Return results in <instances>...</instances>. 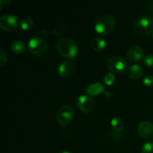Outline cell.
<instances>
[{
  "label": "cell",
  "mask_w": 153,
  "mask_h": 153,
  "mask_svg": "<svg viewBox=\"0 0 153 153\" xmlns=\"http://www.w3.org/2000/svg\"><path fill=\"white\" fill-rule=\"evenodd\" d=\"M56 49L63 57L67 58H73L77 55L78 46L73 39L64 37L58 40Z\"/></svg>",
  "instance_id": "cell-1"
},
{
  "label": "cell",
  "mask_w": 153,
  "mask_h": 153,
  "mask_svg": "<svg viewBox=\"0 0 153 153\" xmlns=\"http://www.w3.org/2000/svg\"><path fill=\"white\" fill-rule=\"evenodd\" d=\"M134 31L138 37H145L153 32V18L146 15L139 16L134 23Z\"/></svg>",
  "instance_id": "cell-2"
},
{
  "label": "cell",
  "mask_w": 153,
  "mask_h": 153,
  "mask_svg": "<svg viewBox=\"0 0 153 153\" xmlns=\"http://www.w3.org/2000/svg\"><path fill=\"white\" fill-rule=\"evenodd\" d=\"M116 21L112 16L104 15L96 20L95 30L97 32L101 34H108L114 29Z\"/></svg>",
  "instance_id": "cell-3"
},
{
  "label": "cell",
  "mask_w": 153,
  "mask_h": 153,
  "mask_svg": "<svg viewBox=\"0 0 153 153\" xmlns=\"http://www.w3.org/2000/svg\"><path fill=\"white\" fill-rule=\"evenodd\" d=\"M28 50L36 56H45L48 52L47 42L40 37H33L28 42Z\"/></svg>",
  "instance_id": "cell-4"
},
{
  "label": "cell",
  "mask_w": 153,
  "mask_h": 153,
  "mask_svg": "<svg viewBox=\"0 0 153 153\" xmlns=\"http://www.w3.org/2000/svg\"><path fill=\"white\" fill-rule=\"evenodd\" d=\"M74 116V110L70 105H64L60 108L56 114V119L61 126H67L70 123Z\"/></svg>",
  "instance_id": "cell-5"
},
{
  "label": "cell",
  "mask_w": 153,
  "mask_h": 153,
  "mask_svg": "<svg viewBox=\"0 0 153 153\" xmlns=\"http://www.w3.org/2000/svg\"><path fill=\"white\" fill-rule=\"evenodd\" d=\"M127 62L120 56H114L109 58L107 61L108 69L115 73H123L126 70Z\"/></svg>",
  "instance_id": "cell-6"
},
{
  "label": "cell",
  "mask_w": 153,
  "mask_h": 153,
  "mask_svg": "<svg viewBox=\"0 0 153 153\" xmlns=\"http://www.w3.org/2000/svg\"><path fill=\"white\" fill-rule=\"evenodd\" d=\"M18 27V19L12 14H4L0 17V28L4 31H14Z\"/></svg>",
  "instance_id": "cell-7"
},
{
  "label": "cell",
  "mask_w": 153,
  "mask_h": 153,
  "mask_svg": "<svg viewBox=\"0 0 153 153\" xmlns=\"http://www.w3.org/2000/svg\"><path fill=\"white\" fill-rule=\"evenodd\" d=\"M94 100L88 95H82L77 99V105L84 112H90L94 107Z\"/></svg>",
  "instance_id": "cell-8"
},
{
  "label": "cell",
  "mask_w": 153,
  "mask_h": 153,
  "mask_svg": "<svg viewBox=\"0 0 153 153\" xmlns=\"http://www.w3.org/2000/svg\"><path fill=\"white\" fill-rule=\"evenodd\" d=\"M138 133L143 138L152 137L153 136V124L148 120L142 121L138 126Z\"/></svg>",
  "instance_id": "cell-9"
},
{
  "label": "cell",
  "mask_w": 153,
  "mask_h": 153,
  "mask_svg": "<svg viewBox=\"0 0 153 153\" xmlns=\"http://www.w3.org/2000/svg\"><path fill=\"white\" fill-rule=\"evenodd\" d=\"M143 49L138 45H133L130 46L127 52V58L131 62L140 61L143 57Z\"/></svg>",
  "instance_id": "cell-10"
},
{
  "label": "cell",
  "mask_w": 153,
  "mask_h": 153,
  "mask_svg": "<svg viewBox=\"0 0 153 153\" xmlns=\"http://www.w3.org/2000/svg\"><path fill=\"white\" fill-rule=\"evenodd\" d=\"M75 70V66L71 61H64L59 64L58 68V74L63 78H67L71 76Z\"/></svg>",
  "instance_id": "cell-11"
},
{
  "label": "cell",
  "mask_w": 153,
  "mask_h": 153,
  "mask_svg": "<svg viewBox=\"0 0 153 153\" xmlns=\"http://www.w3.org/2000/svg\"><path fill=\"white\" fill-rule=\"evenodd\" d=\"M127 74L131 79H138L139 78L141 77L142 74H143V70L140 65L132 64L127 69Z\"/></svg>",
  "instance_id": "cell-12"
},
{
  "label": "cell",
  "mask_w": 153,
  "mask_h": 153,
  "mask_svg": "<svg viewBox=\"0 0 153 153\" xmlns=\"http://www.w3.org/2000/svg\"><path fill=\"white\" fill-rule=\"evenodd\" d=\"M87 92L91 96H96L105 92V88L100 82H96L90 85L87 88Z\"/></svg>",
  "instance_id": "cell-13"
},
{
  "label": "cell",
  "mask_w": 153,
  "mask_h": 153,
  "mask_svg": "<svg viewBox=\"0 0 153 153\" xmlns=\"http://www.w3.org/2000/svg\"><path fill=\"white\" fill-rule=\"evenodd\" d=\"M91 46H92V48L94 50L97 51V52H100V51H102L105 48L106 42L102 37H97L92 40Z\"/></svg>",
  "instance_id": "cell-14"
},
{
  "label": "cell",
  "mask_w": 153,
  "mask_h": 153,
  "mask_svg": "<svg viewBox=\"0 0 153 153\" xmlns=\"http://www.w3.org/2000/svg\"><path fill=\"white\" fill-rule=\"evenodd\" d=\"M10 49L12 52L16 54H21L23 52L25 49V45L22 40H14L10 44Z\"/></svg>",
  "instance_id": "cell-15"
},
{
  "label": "cell",
  "mask_w": 153,
  "mask_h": 153,
  "mask_svg": "<svg viewBox=\"0 0 153 153\" xmlns=\"http://www.w3.org/2000/svg\"><path fill=\"white\" fill-rule=\"evenodd\" d=\"M111 126L114 130H115L116 131H118V132L122 131L124 127L123 122L121 120V118L117 117H114L111 120Z\"/></svg>",
  "instance_id": "cell-16"
},
{
  "label": "cell",
  "mask_w": 153,
  "mask_h": 153,
  "mask_svg": "<svg viewBox=\"0 0 153 153\" xmlns=\"http://www.w3.org/2000/svg\"><path fill=\"white\" fill-rule=\"evenodd\" d=\"M21 28L25 31L31 30L34 26V22L30 17H24L20 22Z\"/></svg>",
  "instance_id": "cell-17"
},
{
  "label": "cell",
  "mask_w": 153,
  "mask_h": 153,
  "mask_svg": "<svg viewBox=\"0 0 153 153\" xmlns=\"http://www.w3.org/2000/svg\"><path fill=\"white\" fill-rule=\"evenodd\" d=\"M141 153H153V141H149L143 145Z\"/></svg>",
  "instance_id": "cell-18"
},
{
  "label": "cell",
  "mask_w": 153,
  "mask_h": 153,
  "mask_svg": "<svg viewBox=\"0 0 153 153\" xmlns=\"http://www.w3.org/2000/svg\"><path fill=\"white\" fill-rule=\"evenodd\" d=\"M104 82L107 85H111L114 82V75L112 73H106L104 77Z\"/></svg>",
  "instance_id": "cell-19"
},
{
  "label": "cell",
  "mask_w": 153,
  "mask_h": 153,
  "mask_svg": "<svg viewBox=\"0 0 153 153\" xmlns=\"http://www.w3.org/2000/svg\"><path fill=\"white\" fill-rule=\"evenodd\" d=\"M65 29H66V26L64 25V24H59L58 26H56L55 28H54L53 33L55 36L58 37V36L61 35V34L64 33V31H65Z\"/></svg>",
  "instance_id": "cell-20"
},
{
  "label": "cell",
  "mask_w": 153,
  "mask_h": 153,
  "mask_svg": "<svg viewBox=\"0 0 153 153\" xmlns=\"http://www.w3.org/2000/svg\"><path fill=\"white\" fill-rule=\"evenodd\" d=\"M143 62L147 67H153V55L151 54L146 55L143 58Z\"/></svg>",
  "instance_id": "cell-21"
},
{
  "label": "cell",
  "mask_w": 153,
  "mask_h": 153,
  "mask_svg": "<svg viewBox=\"0 0 153 153\" xmlns=\"http://www.w3.org/2000/svg\"><path fill=\"white\" fill-rule=\"evenodd\" d=\"M143 85L147 87L153 86V76L150 75L145 76L143 79Z\"/></svg>",
  "instance_id": "cell-22"
},
{
  "label": "cell",
  "mask_w": 153,
  "mask_h": 153,
  "mask_svg": "<svg viewBox=\"0 0 153 153\" xmlns=\"http://www.w3.org/2000/svg\"><path fill=\"white\" fill-rule=\"evenodd\" d=\"M7 61V55L2 49H1V55H0V65L3 66Z\"/></svg>",
  "instance_id": "cell-23"
},
{
  "label": "cell",
  "mask_w": 153,
  "mask_h": 153,
  "mask_svg": "<svg viewBox=\"0 0 153 153\" xmlns=\"http://www.w3.org/2000/svg\"><path fill=\"white\" fill-rule=\"evenodd\" d=\"M1 1V3H6V4H7V3L11 2V1H3V0H1V1Z\"/></svg>",
  "instance_id": "cell-24"
},
{
  "label": "cell",
  "mask_w": 153,
  "mask_h": 153,
  "mask_svg": "<svg viewBox=\"0 0 153 153\" xmlns=\"http://www.w3.org/2000/svg\"><path fill=\"white\" fill-rule=\"evenodd\" d=\"M61 153H71V152H62Z\"/></svg>",
  "instance_id": "cell-25"
}]
</instances>
